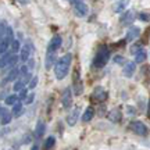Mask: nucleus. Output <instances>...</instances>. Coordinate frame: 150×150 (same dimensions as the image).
Returning <instances> with one entry per match:
<instances>
[{
    "instance_id": "nucleus-3",
    "label": "nucleus",
    "mask_w": 150,
    "mask_h": 150,
    "mask_svg": "<svg viewBox=\"0 0 150 150\" xmlns=\"http://www.w3.org/2000/svg\"><path fill=\"white\" fill-rule=\"evenodd\" d=\"M11 40H13V31H11V28H8L4 36L0 38V54L7 52V49L10 47Z\"/></svg>"
},
{
    "instance_id": "nucleus-1",
    "label": "nucleus",
    "mask_w": 150,
    "mask_h": 150,
    "mask_svg": "<svg viewBox=\"0 0 150 150\" xmlns=\"http://www.w3.org/2000/svg\"><path fill=\"white\" fill-rule=\"evenodd\" d=\"M71 60H72L71 54H65L61 59H59V61L56 63V65H54V74H56L57 79H64L65 75L68 74L71 67Z\"/></svg>"
},
{
    "instance_id": "nucleus-31",
    "label": "nucleus",
    "mask_w": 150,
    "mask_h": 150,
    "mask_svg": "<svg viewBox=\"0 0 150 150\" xmlns=\"http://www.w3.org/2000/svg\"><path fill=\"white\" fill-rule=\"evenodd\" d=\"M114 61H115L117 64H121V63H124V57L122 56H117V57L114 59Z\"/></svg>"
},
{
    "instance_id": "nucleus-15",
    "label": "nucleus",
    "mask_w": 150,
    "mask_h": 150,
    "mask_svg": "<svg viewBox=\"0 0 150 150\" xmlns=\"http://www.w3.org/2000/svg\"><path fill=\"white\" fill-rule=\"evenodd\" d=\"M145 60H146V52L143 49H139L135 53V63H143Z\"/></svg>"
},
{
    "instance_id": "nucleus-6",
    "label": "nucleus",
    "mask_w": 150,
    "mask_h": 150,
    "mask_svg": "<svg viewBox=\"0 0 150 150\" xmlns=\"http://www.w3.org/2000/svg\"><path fill=\"white\" fill-rule=\"evenodd\" d=\"M61 103H63V106L64 108H70L71 104H72V93H71V89L70 88H67L63 93V97H61Z\"/></svg>"
},
{
    "instance_id": "nucleus-5",
    "label": "nucleus",
    "mask_w": 150,
    "mask_h": 150,
    "mask_svg": "<svg viewBox=\"0 0 150 150\" xmlns=\"http://www.w3.org/2000/svg\"><path fill=\"white\" fill-rule=\"evenodd\" d=\"M75 13H76V16L78 17H85L88 16V13H89V7L88 4H85L83 1H75Z\"/></svg>"
},
{
    "instance_id": "nucleus-24",
    "label": "nucleus",
    "mask_w": 150,
    "mask_h": 150,
    "mask_svg": "<svg viewBox=\"0 0 150 150\" xmlns=\"http://www.w3.org/2000/svg\"><path fill=\"white\" fill-rule=\"evenodd\" d=\"M18 100H20V99H18L17 95H11V96L6 97V104H7V106H14Z\"/></svg>"
},
{
    "instance_id": "nucleus-34",
    "label": "nucleus",
    "mask_w": 150,
    "mask_h": 150,
    "mask_svg": "<svg viewBox=\"0 0 150 150\" xmlns=\"http://www.w3.org/2000/svg\"><path fill=\"white\" fill-rule=\"evenodd\" d=\"M71 1H74V3H75V0H71Z\"/></svg>"
},
{
    "instance_id": "nucleus-2",
    "label": "nucleus",
    "mask_w": 150,
    "mask_h": 150,
    "mask_svg": "<svg viewBox=\"0 0 150 150\" xmlns=\"http://www.w3.org/2000/svg\"><path fill=\"white\" fill-rule=\"evenodd\" d=\"M108 59H110V50H108L107 46H102V47L99 49L95 60H93V65L96 68H102V67H104V65L107 64Z\"/></svg>"
},
{
    "instance_id": "nucleus-4",
    "label": "nucleus",
    "mask_w": 150,
    "mask_h": 150,
    "mask_svg": "<svg viewBox=\"0 0 150 150\" xmlns=\"http://www.w3.org/2000/svg\"><path fill=\"white\" fill-rule=\"evenodd\" d=\"M129 127H131V129L134 131L135 134L140 135V136H145L147 134V127L143 122H140V121H132Z\"/></svg>"
},
{
    "instance_id": "nucleus-16",
    "label": "nucleus",
    "mask_w": 150,
    "mask_h": 150,
    "mask_svg": "<svg viewBox=\"0 0 150 150\" xmlns=\"http://www.w3.org/2000/svg\"><path fill=\"white\" fill-rule=\"evenodd\" d=\"M18 70H17V68H14V70H11L10 72H8V74H7V76H6L4 79H3V83H7V82H10V81H14L17 78V76H18Z\"/></svg>"
},
{
    "instance_id": "nucleus-28",
    "label": "nucleus",
    "mask_w": 150,
    "mask_h": 150,
    "mask_svg": "<svg viewBox=\"0 0 150 150\" xmlns=\"http://www.w3.org/2000/svg\"><path fill=\"white\" fill-rule=\"evenodd\" d=\"M27 99H25V103H27V104H31V103H32L33 102V99H35V95H33V93H32V95H27Z\"/></svg>"
},
{
    "instance_id": "nucleus-21",
    "label": "nucleus",
    "mask_w": 150,
    "mask_h": 150,
    "mask_svg": "<svg viewBox=\"0 0 150 150\" xmlns=\"http://www.w3.org/2000/svg\"><path fill=\"white\" fill-rule=\"evenodd\" d=\"M22 114V104L20 102H17L14 104V107H13V115L14 117H20Z\"/></svg>"
},
{
    "instance_id": "nucleus-29",
    "label": "nucleus",
    "mask_w": 150,
    "mask_h": 150,
    "mask_svg": "<svg viewBox=\"0 0 150 150\" xmlns=\"http://www.w3.org/2000/svg\"><path fill=\"white\" fill-rule=\"evenodd\" d=\"M25 96H27V89L24 88V89H21V91H20V95H18V99H25Z\"/></svg>"
},
{
    "instance_id": "nucleus-20",
    "label": "nucleus",
    "mask_w": 150,
    "mask_h": 150,
    "mask_svg": "<svg viewBox=\"0 0 150 150\" xmlns=\"http://www.w3.org/2000/svg\"><path fill=\"white\" fill-rule=\"evenodd\" d=\"M11 57H13V53H7V54H4L1 59H0V68H4L6 65L8 64V61L11 60Z\"/></svg>"
},
{
    "instance_id": "nucleus-14",
    "label": "nucleus",
    "mask_w": 150,
    "mask_h": 150,
    "mask_svg": "<svg viewBox=\"0 0 150 150\" xmlns=\"http://www.w3.org/2000/svg\"><path fill=\"white\" fill-rule=\"evenodd\" d=\"M129 4V0H120L117 4L114 6V11L115 13H121V11L125 10V7Z\"/></svg>"
},
{
    "instance_id": "nucleus-7",
    "label": "nucleus",
    "mask_w": 150,
    "mask_h": 150,
    "mask_svg": "<svg viewBox=\"0 0 150 150\" xmlns=\"http://www.w3.org/2000/svg\"><path fill=\"white\" fill-rule=\"evenodd\" d=\"M61 46V38L60 36H54L50 43H49L47 46V53H56V50Z\"/></svg>"
},
{
    "instance_id": "nucleus-18",
    "label": "nucleus",
    "mask_w": 150,
    "mask_h": 150,
    "mask_svg": "<svg viewBox=\"0 0 150 150\" xmlns=\"http://www.w3.org/2000/svg\"><path fill=\"white\" fill-rule=\"evenodd\" d=\"M93 114H95L93 108L88 107V108H86V111H85V114H83V117H82V121H83V122H89L92 118H93Z\"/></svg>"
},
{
    "instance_id": "nucleus-13",
    "label": "nucleus",
    "mask_w": 150,
    "mask_h": 150,
    "mask_svg": "<svg viewBox=\"0 0 150 150\" xmlns=\"http://www.w3.org/2000/svg\"><path fill=\"white\" fill-rule=\"evenodd\" d=\"M108 118L111 120L112 122H118V121L121 120V110H120V108H114L112 111H110Z\"/></svg>"
},
{
    "instance_id": "nucleus-32",
    "label": "nucleus",
    "mask_w": 150,
    "mask_h": 150,
    "mask_svg": "<svg viewBox=\"0 0 150 150\" xmlns=\"http://www.w3.org/2000/svg\"><path fill=\"white\" fill-rule=\"evenodd\" d=\"M7 111V110H6V108H3V107H0V118L3 117V114H4V112Z\"/></svg>"
},
{
    "instance_id": "nucleus-8",
    "label": "nucleus",
    "mask_w": 150,
    "mask_h": 150,
    "mask_svg": "<svg viewBox=\"0 0 150 150\" xmlns=\"http://www.w3.org/2000/svg\"><path fill=\"white\" fill-rule=\"evenodd\" d=\"M79 112H81V108L75 107L74 110L68 114V117H67V122H68V125H75V124H76L78 118H79Z\"/></svg>"
},
{
    "instance_id": "nucleus-19",
    "label": "nucleus",
    "mask_w": 150,
    "mask_h": 150,
    "mask_svg": "<svg viewBox=\"0 0 150 150\" xmlns=\"http://www.w3.org/2000/svg\"><path fill=\"white\" fill-rule=\"evenodd\" d=\"M54 143H56V139L53 136H49L45 142V145H43V150H52L54 147Z\"/></svg>"
},
{
    "instance_id": "nucleus-25",
    "label": "nucleus",
    "mask_w": 150,
    "mask_h": 150,
    "mask_svg": "<svg viewBox=\"0 0 150 150\" xmlns=\"http://www.w3.org/2000/svg\"><path fill=\"white\" fill-rule=\"evenodd\" d=\"M11 53L14 54V53H17L18 50H20V42L18 40H11Z\"/></svg>"
},
{
    "instance_id": "nucleus-30",
    "label": "nucleus",
    "mask_w": 150,
    "mask_h": 150,
    "mask_svg": "<svg viewBox=\"0 0 150 150\" xmlns=\"http://www.w3.org/2000/svg\"><path fill=\"white\" fill-rule=\"evenodd\" d=\"M140 20H142V21H149V16H147V13H142V14H140Z\"/></svg>"
},
{
    "instance_id": "nucleus-11",
    "label": "nucleus",
    "mask_w": 150,
    "mask_h": 150,
    "mask_svg": "<svg viewBox=\"0 0 150 150\" xmlns=\"http://www.w3.org/2000/svg\"><path fill=\"white\" fill-rule=\"evenodd\" d=\"M135 68H136V64L135 63H127L125 64V67H124V75L125 76H132L135 72Z\"/></svg>"
},
{
    "instance_id": "nucleus-26",
    "label": "nucleus",
    "mask_w": 150,
    "mask_h": 150,
    "mask_svg": "<svg viewBox=\"0 0 150 150\" xmlns=\"http://www.w3.org/2000/svg\"><path fill=\"white\" fill-rule=\"evenodd\" d=\"M11 121V115L8 111H6L4 114H3V117H1V124H8Z\"/></svg>"
},
{
    "instance_id": "nucleus-9",
    "label": "nucleus",
    "mask_w": 150,
    "mask_h": 150,
    "mask_svg": "<svg viewBox=\"0 0 150 150\" xmlns=\"http://www.w3.org/2000/svg\"><path fill=\"white\" fill-rule=\"evenodd\" d=\"M93 99L96 100V102H104L106 99H107V92L104 91L103 88H97L96 91L93 92Z\"/></svg>"
},
{
    "instance_id": "nucleus-12",
    "label": "nucleus",
    "mask_w": 150,
    "mask_h": 150,
    "mask_svg": "<svg viewBox=\"0 0 150 150\" xmlns=\"http://www.w3.org/2000/svg\"><path fill=\"white\" fill-rule=\"evenodd\" d=\"M139 33H140V31H139V28H131L128 31V33H127V40L128 42H132L134 39H136V38L139 36Z\"/></svg>"
},
{
    "instance_id": "nucleus-22",
    "label": "nucleus",
    "mask_w": 150,
    "mask_h": 150,
    "mask_svg": "<svg viewBox=\"0 0 150 150\" xmlns=\"http://www.w3.org/2000/svg\"><path fill=\"white\" fill-rule=\"evenodd\" d=\"M43 132H45V124L42 121H39L36 125V131H35V135H36V138H42Z\"/></svg>"
},
{
    "instance_id": "nucleus-33",
    "label": "nucleus",
    "mask_w": 150,
    "mask_h": 150,
    "mask_svg": "<svg viewBox=\"0 0 150 150\" xmlns=\"http://www.w3.org/2000/svg\"><path fill=\"white\" fill-rule=\"evenodd\" d=\"M32 150H38V146H33V149Z\"/></svg>"
},
{
    "instance_id": "nucleus-10",
    "label": "nucleus",
    "mask_w": 150,
    "mask_h": 150,
    "mask_svg": "<svg viewBox=\"0 0 150 150\" xmlns=\"http://www.w3.org/2000/svg\"><path fill=\"white\" fill-rule=\"evenodd\" d=\"M29 54H31V45L27 43L24 47L21 49V54H20V60H21L22 63H25L28 59H29Z\"/></svg>"
},
{
    "instance_id": "nucleus-17",
    "label": "nucleus",
    "mask_w": 150,
    "mask_h": 150,
    "mask_svg": "<svg viewBox=\"0 0 150 150\" xmlns=\"http://www.w3.org/2000/svg\"><path fill=\"white\" fill-rule=\"evenodd\" d=\"M134 11H128V13H125V16L122 17V20H121V22H122L124 25H128V24H131V22L134 21Z\"/></svg>"
},
{
    "instance_id": "nucleus-23",
    "label": "nucleus",
    "mask_w": 150,
    "mask_h": 150,
    "mask_svg": "<svg viewBox=\"0 0 150 150\" xmlns=\"http://www.w3.org/2000/svg\"><path fill=\"white\" fill-rule=\"evenodd\" d=\"M54 54L56 53H47L46 56V68H52V65L54 64Z\"/></svg>"
},
{
    "instance_id": "nucleus-27",
    "label": "nucleus",
    "mask_w": 150,
    "mask_h": 150,
    "mask_svg": "<svg viewBox=\"0 0 150 150\" xmlns=\"http://www.w3.org/2000/svg\"><path fill=\"white\" fill-rule=\"evenodd\" d=\"M36 83H38V78H36V76H33L32 79L28 82V88H29V89H33V88L36 86Z\"/></svg>"
}]
</instances>
